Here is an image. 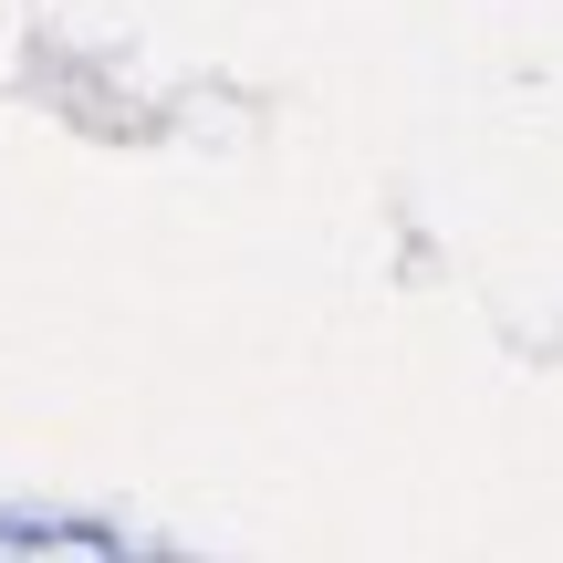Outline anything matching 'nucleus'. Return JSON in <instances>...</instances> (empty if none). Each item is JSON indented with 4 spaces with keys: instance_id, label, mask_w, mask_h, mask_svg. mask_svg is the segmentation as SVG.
Returning <instances> with one entry per match:
<instances>
[{
    "instance_id": "obj_1",
    "label": "nucleus",
    "mask_w": 563,
    "mask_h": 563,
    "mask_svg": "<svg viewBox=\"0 0 563 563\" xmlns=\"http://www.w3.org/2000/svg\"><path fill=\"white\" fill-rule=\"evenodd\" d=\"M0 553H115V532L63 511H0Z\"/></svg>"
}]
</instances>
